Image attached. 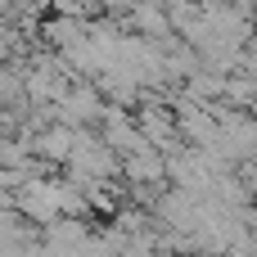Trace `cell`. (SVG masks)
<instances>
[{"label":"cell","mask_w":257,"mask_h":257,"mask_svg":"<svg viewBox=\"0 0 257 257\" xmlns=\"http://www.w3.org/2000/svg\"><path fill=\"white\" fill-rule=\"evenodd\" d=\"M122 172H126V181H131L136 190H145V185H163V181H167V154H158V149L131 154V158L122 163Z\"/></svg>","instance_id":"5b68a950"},{"label":"cell","mask_w":257,"mask_h":257,"mask_svg":"<svg viewBox=\"0 0 257 257\" xmlns=\"http://www.w3.org/2000/svg\"><path fill=\"white\" fill-rule=\"evenodd\" d=\"M126 27H136V36L158 41V45L176 41V27H172V18H167V0H136L131 14H126Z\"/></svg>","instance_id":"3957f363"},{"label":"cell","mask_w":257,"mask_h":257,"mask_svg":"<svg viewBox=\"0 0 257 257\" xmlns=\"http://www.w3.org/2000/svg\"><path fill=\"white\" fill-rule=\"evenodd\" d=\"M54 108H59V122H63V126L86 131L90 122H104L108 99L99 95V86H95V81H72V90H68V95H63V104H54Z\"/></svg>","instance_id":"7a4b0ae2"},{"label":"cell","mask_w":257,"mask_h":257,"mask_svg":"<svg viewBox=\"0 0 257 257\" xmlns=\"http://www.w3.org/2000/svg\"><path fill=\"white\" fill-rule=\"evenodd\" d=\"M77 140H81V131H77V126L54 122V126H45V131L32 140V154H36L41 163H63V167H68V158H72Z\"/></svg>","instance_id":"277c9868"},{"label":"cell","mask_w":257,"mask_h":257,"mask_svg":"<svg viewBox=\"0 0 257 257\" xmlns=\"http://www.w3.org/2000/svg\"><path fill=\"white\" fill-rule=\"evenodd\" d=\"M117 172H122V158L104 145V136L81 131V140L68 158V181H113Z\"/></svg>","instance_id":"6da1fadb"},{"label":"cell","mask_w":257,"mask_h":257,"mask_svg":"<svg viewBox=\"0 0 257 257\" xmlns=\"http://www.w3.org/2000/svg\"><path fill=\"white\" fill-rule=\"evenodd\" d=\"M41 41H45L54 54H63V50H72V45L86 41V23H81V18H59V14H50V18L41 23Z\"/></svg>","instance_id":"8992f818"}]
</instances>
